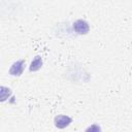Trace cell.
Instances as JSON below:
<instances>
[{
    "instance_id": "obj_5",
    "label": "cell",
    "mask_w": 132,
    "mask_h": 132,
    "mask_svg": "<svg viewBox=\"0 0 132 132\" xmlns=\"http://www.w3.org/2000/svg\"><path fill=\"white\" fill-rule=\"evenodd\" d=\"M11 94L10 90L6 87H1V91H0V98H1V101H4L8 98V96Z\"/></svg>"
},
{
    "instance_id": "obj_6",
    "label": "cell",
    "mask_w": 132,
    "mask_h": 132,
    "mask_svg": "<svg viewBox=\"0 0 132 132\" xmlns=\"http://www.w3.org/2000/svg\"><path fill=\"white\" fill-rule=\"evenodd\" d=\"M86 132H101V129H100V127H99L98 125L94 124V125H91V126L86 130Z\"/></svg>"
},
{
    "instance_id": "obj_3",
    "label": "cell",
    "mask_w": 132,
    "mask_h": 132,
    "mask_svg": "<svg viewBox=\"0 0 132 132\" xmlns=\"http://www.w3.org/2000/svg\"><path fill=\"white\" fill-rule=\"evenodd\" d=\"M24 66H25V61L24 60H20V61H16L12 64L9 72L11 75H14V76H20L22 73H23V70H24Z\"/></svg>"
},
{
    "instance_id": "obj_1",
    "label": "cell",
    "mask_w": 132,
    "mask_h": 132,
    "mask_svg": "<svg viewBox=\"0 0 132 132\" xmlns=\"http://www.w3.org/2000/svg\"><path fill=\"white\" fill-rule=\"evenodd\" d=\"M73 29L76 33L78 34H87L90 30L89 24L84 21V20H77L74 24H73Z\"/></svg>"
},
{
    "instance_id": "obj_2",
    "label": "cell",
    "mask_w": 132,
    "mask_h": 132,
    "mask_svg": "<svg viewBox=\"0 0 132 132\" xmlns=\"http://www.w3.org/2000/svg\"><path fill=\"white\" fill-rule=\"evenodd\" d=\"M71 122H72V119L69 118L68 116L60 114V116H57L55 118V125H56V127H58L60 129H63V128L67 127Z\"/></svg>"
},
{
    "instance_id": "obj_4",
    "label": "cell",
    "mask_w": 132,
    "mask_h": 132,
    "mask_svg": "<svg viewBox=\"0 0 132 132\" xmlns=\"http://www.w3.org/2000/svg\"><path fill=\"white\" fill-rule=\"evenodd\" d=\"M42 66V59L40 56H36L35 59L32 61L31 65H30V70L31 71H36L38 70L40 67Z\"/></svg>"
}]
</instances>
